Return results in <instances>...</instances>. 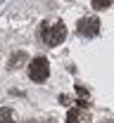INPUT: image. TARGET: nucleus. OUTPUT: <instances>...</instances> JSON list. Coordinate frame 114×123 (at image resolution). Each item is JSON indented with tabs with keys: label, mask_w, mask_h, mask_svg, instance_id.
I'll return each mask as SVG.
<instances>
[{
	"label": "nucleus",
	"mask_w": 114,
	"mask_h": 123,
	"mask_svg": "<svg viewBox=\"0 0 114 123\" xmlns=\"http://www.w3.org/2000/svg\"><path fill=\"white\" fill-rule=\"evenodd\" d=\"M29 76H31V80L43 83V80L50 76V64H48V59H45V57H36V59H31V64H29Z\"/></svg>",
	"instance_id": "f257e3e1"
},
{
	"label": "nucleus",
	"mask_w": 114,
	"mask_h": 123,
	"mask_svg": "<svg viewBox=\"0 0 114 123\" xmlns=\"http://www.w3.org/2000/svg\"><path fill=\"white\" fill-rule=\"evenodd\" d=\"M76 31H79V36H86V38H95V36L100 33V21L95 19V17H86V19H81V21H79Z\"/></svg>",
	"instance_id": "f03ea898"
},
{
	"label": "nucleus",
	"mask_w": 114,
	"mask_h": 123,
	"mask_svg": "<svg viewBox=\"0 0 114 123\" xmlns=\"http://www.w3.org/2000/svg\"><path fill=\"white\" fill-rule=\"evenodd\" d=\"M64 38H67V29H64V24H62V21H57L55 26H50V36H48V43H50L52 47H55V45H60V43L64 40Z\"/></svg>",
	"instance_id": "7ed1b4c3"
},
{
	"label": "nucleus",
	"mask_w": 114,
	"mask_h": 123,
	"mask_svg": "<svg viewBox=\"0 0 114 123\" xmlns=\"http://www.w3.org/2000/svg\"><path fill=\"white\" fill-rule=\"evenodd\" d=\"M26 59H29V57H26V52H14V55L10 57V66H12V69H19Z\"/></svg>",
	"instance_id": "20e7f679"
},
{
	"label": "nucleus",
	"mask_w": 114,
	"mask_h": 123,
	"mask_svg": "<svg viewBox=\"0 0 114 123\" xmlns=\"http://www.w3.org/2000/svg\"><path fill=\"white\" fill-rule=\"evenodd\" d=\"M81 111H79V109H71V111H69V114H67V123H81Z\"/></svg>",
	"instance_id": "39448f33"
},
{
	"label": "nucleus",
	"mask_w": 114,
	"mask_h": 123,
	"mask_svg": "<svg viewBox=\"0 0 114 123\" xmlns=\"http://www.w3.org/2000/svg\"><path fill=\"white\" fill-rule=\"evenodd\" d=\"M0 123H14V116H12L10 109L2 107V111H0Z\"/></svg>",
	"instance_id": "423d86ee"
},
{
	"label": "nucleus",
	"mask_w": 114,
	"mask_h": 123,
	"mask_svg": "<svg viewBox=\"0 0 114 123\" xmlns=\"http://www.w3.org/2000/svg\"><path fill=\"white\" fill-rule=\"evenodd\" d=\"M90 2H93V7H95V10H105V7H109V5H112V0H90Z\"/></svg>",
	"instance_id": "0eeeda50"
},
{
	"label": "nucleus",
	"mask_w": 114,
	"mask_h": 123,
	"mask_svg": "<svg viewBox=\"0 0 114 123\" xmlns=\"http://www.w3.org/2000/svg\"><path fill=\"white\" fill-rule=\"evenodd\" d=\"M48 36H50V26H48V24H40V29H38V38L48 40Z\"/></svg>",
	"instance_id": "6e6552de"
}]
</instances>
